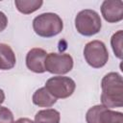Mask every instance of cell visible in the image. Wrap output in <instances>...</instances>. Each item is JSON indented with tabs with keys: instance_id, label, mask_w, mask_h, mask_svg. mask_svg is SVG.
<instances>
[{
	"instance_id": "6da1fadb",
	"label": "cell",
	"mask_w": 123,
	"mask_h": 123,
	"mask_svg": "<svg viewBox=\"0 0 123 123\" xmlns=\"http://www.w3.org/2000/svg\"><path fill=\"white\" fill-rule=\"evenodd\" d=\"M101 105L108 109L123 106V80L117 72H109L101 81Z\"/></svg>"
},
{
	"instance_id": "7a4b0ae2",
	"label": "cell",
	"mask_w": 123,
	"mask_h": 123,
	"mask_svg": "<svg viewBox=\"0 0 123 123\" xmlns=\"http://www.w3.org/2000/svg\"><path fill=\"white\" fill-rule=\"evenodd\" d=\"M33 29L38 37H52L62 31L63 22L57 13L43 12L34 18Z\"/></svg>"
},
{
	"instance_id": "3957f363",
	"label": "cell",
	"mask_w": 123,
	"mask_h": 123,
	"mask_svg": "<svg viewBox=\"0 0 123 123\" xmlns=\"http://www.w3.org/2000/svg\"><path fill=\"white\" fill-rule=\"evenodd\" d=\"M75 28L82 36H94L98 34L102 28L101 17L98 12L93 10H83L75 16Z\"/></svg>"
},
{
	"instance_id": "277c9868",
	"label": "cell",
	"mask_w": 123,
	"mask_h": 123,
	"mask_svg": "<svg viewBox=\"0 0 123 123\" xmlns=\"http://www.w3.org/2000/svg\"><path fill=\"white\" fill-rule=\"evenodd\" d=\"M84 58L91 67L101 68L108 62L109 52L103 41L91 40L85 45Z\"/></svg>"
},
{
	"instance_id": "5b68a950",
	"label": "cell",
	"mask_w": 123,
	"mask_h": 123,
	"mask_svg": "<svg viewBox=\"0 0 123 123\" xmlns=\"http://www.w3.org/2000/svg\"><path fill=\"white\" fill-rule=\"evenodd\" d=\"M44 87L56 99H64L73 94L76 84L73 79L66 76H55L48 79Z\"/></svg>"
},
{
	"instance_id": "8992f818",
	"label": "cell",
	"mask_w": 123,
	"mask_h": 123,
	"mask_svg": "<svg viewBox=\"0 0 123 123\" xmlns=\"http://www.w3.org/2000/svg\"><path fill=\"white\" fill-rule=\"evenodd\" d=\"M86 123H123V113L103 105L91 107L86 114Z\"/></svg>"
},
{
	"instance_id": "52a82bcc",
	"label": "cell",
	"mask_w": 123,
	"mask_h": 123,
	"mask_svg": "<svg viewBox=\"0 0 123 123\" xmlns=\"http://www.w3.org/2000/svg\"><path fill=\"white\" fill-rule=\"evenodd\" d=\"M73 64V58L69 54L49 53L45 59V70L51 74H66L72 70Z\"/></svg>"
},
{
	"instance_id": "ba28073f",
	"label": "cell",
	"mask_w": 123,
	"mask_h": 123,
	"mask_svg": "<svg viewBox=\"0 0 123 123\" xmlns=\"http://www.w3.org/2000/svg\"><path fill=\"white\" fill-rule=\"evenodd\" d=\"M101 13L109 23H117L123 19V2L121 0H105L101 5Z\"/></svg>"
},
{
	"instance_id": "9c48e42d",
	"label": "cell",
	"mask_w": 123,
	"mask_h": 123,
	"mask_svg": "<svg viewBox=\"0 0 123 123\" xmlns=\"http://www.w3.org/2000/svg\"><path fill=\"white\" fill-rule=\"evenodd\" d=\"M47 53L42 48H32L26 55V66L35 73H44Z\"/></svg>"
},
{
	"instance_id": "30bf717a",
	"label": "cell",
	"mask_w": 123,
	"mask_h": 123,
	"mask_svg": "<svg viewBox=\"0 0 123 123\" xmlns=\"http://www.w3.org/2000/svg\"><path fill=\"white\" fill-rule=\"evenodd\" d=\"M16 58L12 47L6 43H0V69L10 70L14 67Z\"/></svg>"
},
{
	"instance_id": "8fae6325",
	"label": "cell",
	"mask_w": 123,
	"mask_h": 123,
	"mask_svg": "<svg viewBox=\"0 0 123 123\" xmlns=\"http://www.w3.org/2000/svg\"><path fill=\"white\" fill-rule=\"evenodd\" d=\"M32 101L37 107L50 108L57 102V99L55 97H53L50 94V92L43 86V87L37 89L34 92L33 97H32Z\"/></svg>"
},
{
	"instance_id": "7c38bea8",
	"label": "cell",
	"mask_w": 123,
	"mask_h": 123,
	"mask_svg": "<svg viewBox=\"0 0 123 123\" xmlns=\"http://www.w3.org/2000/svg\"><path fill=\"white\" fill-rule=\"evenodd\" d=\"M61 114L55 109L38 111L35 115V123H60Z\"/></svg>"
},
{
	"instance_id": "4fadbf2b",
	"label": "cell",
	"mask_w": 123,
	"mask_h": 123,
	"mask_svg": "<svg viewBox=\"0 0 123 123\" xmlns=\"http://www.w3.org/2000/svg\"><path fill=\"white\" fill-rule=\"evenodd\" d=\"M43 1L41 0H15L14 5L17 11L23 14H30L40 9Z\"/></svg>"
},
{
	"instance_id": "5bb4252c",
	"label": "cell",
	"mask_w": 123,
	"mask_h": 123,
	"mask_svg": "<svg viewBox=\"0 0 123 123\" xmlns=\"http://www.w3.org/2000/svg\"><path fill=\"white\" fill-rule=\"evenodd\" d=\"M111 45L114 56L118 59H122V46H123V32L122 30L114 33L111 37Z\"/></svg>"
},
{
	"instance_id": "9a60e30c",
	"label": "cell",
	"mask_w": 123,
	"mask_h": 123,
	"mask_svg": "<svg viewBox=\"0 0 123 123\" xmlns=\"http://www.w3.org/2000/svg\"><path fill=\"white\" fill-rule=\"evenodd\" d=\"M13 114L6 107L0 106V123H13Z\"/></svg>"
},
{
	"instance_id": "2e32d148",
	"label": "cell",
	"mask_w": 123,
	"mask_h": 123,
	"mask_svg": "<svg viewBox=\"0 0 123 123\" xmlns=\"http://www.w3.org/2000/svg\"><path fill=\"white\" fill-rule=\"evenodd\" d=\"M8 26V17L7 15L0 11V33L3 32Z\"/></svg>"
},
{
	"instance_id": "e0dca14e",
	"label": "cell",
	"mask_w": 123,
	"mask_h": 123,
	"mask_svg": "<svg viewBox=\"0 0 123 123\" xmlns=\"http://www.w3.org/2000/svg\"><path fill=\"white\" fill-rule=\"evenodd\" d=\"M13 123H35L33 120H31L30 118H27V117H21V118H18L15 122Z\"/></svg>"
},
{
	"instance_id": "ac0fdd59",
	"label": "cell",
	"mask_w": 123,
	"mask_h": 123,
	"mask_svg": "<svg viewBox=\"0 0 123 123\" xmlns=\"http://www.w3.org/2000/svg\"><path fill=\"white\" fill-rule=\"evenodd\" d=\"M4 100H5V93H4L3 89L0 88V105L4 102Z\"/></svg>"
}]
</instances>
